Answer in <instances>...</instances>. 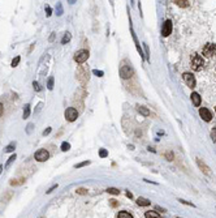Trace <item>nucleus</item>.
<instances>
[{
	"mask_svg": "<svg viewBox=\"0 0 216 218\" xmlns=\"http://www.w3.org/2000/svg\"><path fill=\"white\" fill-rule=\"evenodd\" d=\"M190 67H191L193 71H195V72L202 71V68L204 67V60H203V58L199 55V54L194 52L190 56Z\"/></svg>",
	"mask_w": 216,
	"mask_h": 218,
	"instance_id": "f257e3e1",
	"label": "nucleus"
},
{
	"mask_svg": "<svg viewBox=\"0 0 216 218\" xmlns=\"http://www.w3.org/2000/svg\"><path fill=\"white\" fill-rule=\"evenodd\" d=\"M202 54L206 58H214V56H216V45H215V43H207V45L203 47Z\"/></svg>",
	"mask_w": 216,
	"mask_h": 218,
	"instance_id": "f03ea898",
	"label": "nucleus"
},
{
	"mask_svg": "<svg viewBox=\"0 0 216 218\" xmlns=\"http://www.w3.org/2000/svg\"><path fill=\"white\" fill-rule=\"evenodd\" d=\"M87 59H88V51L85 50V48L78 50V51L76 52V55H74V60L78 63V64H84Z\"/></svg>",
	"mask_w": 216,
	"mask_h": 218,
	"instance_id": "7ed1b4c3",
	"label": "nucleus"
},
{
	"mask_svg": "<svg viewBox=\"0 0 216 218\" xmlns=\"http://www.w3.org/2000/svg\"><path fill=\"white\" fill-rule=\"evenodd\" d=\"M64 116L68 122H74L77 118H78V112H77V110L74 107H69L66 108L65 112H64Z\"/></svg>",
	"mask_w": 216,
	"mask_h": 218,
	"instance_id": "20e7f679",
	"label": "nucleus"
},
{
	"mask_svg": "<svg viewBox=\"0 0 216 218\" xmlns=\"http://www.w3.org/2000/svg\"><path fill=\"white\" fill-rule=\"evenodd\" d=\"M133 73H134V71H133V68L130 67V65H123V67L120 68V76L121 79H130Z\"/></svg>",
	"mask_w": 216,
	"mask_h": 218,
	"instance_id": "39448f33",
	"label": "nucleus"
},
{
	"mask_svg": "<svg viewBox=\"0 0 216 218\" xmlns=\"http://www.w3.org/2000/svg\"><path fill=\"white\" fill-rule=\"evenodd\" d=\"M182 79H184V81H185V84L189 86V88H195V84H197V81H195V77L193 76L191 73H189V72H185L184 75H182Z\"/></svg>",
	"mask_w": 216,
	"mask_h": 218,
	"instance_id": "423d86ee",
	"label": "nucleus"
},
{
	"mask_svg": "<svg viewBox=\"0 0 216 218\" xmlns=\"http://www.w3.org/2000/svg\"><path fill=\"white\" fill-rule=\"evenodd\" d=\"M34 157H35V159L38 162H44V161H47L49 158V154H48V151L46 149H39L38 151H35Z\"/></svg>",
	"mask_w": 216,
	"mask_h": 218,
	"instance_id": "0eeeda50",
	"label": "nucleus"
},
{
	"mask_svg": "<svg viewBox=\"0 0 216 218\" xmlns=\"http://www.w3.org/2000/svg\"><path fill=\"white\" fill-rule=\"evenodd\" d=\"M199 115H201V118L203 119L204 122H211V119H212L211 111H210L208 108H206V107H202L201 110H199Z\"/></svg>",
	"mask_w": 216,
	"mask_h": 218,
	"instance_id": "6e6552de",
	"label": "nucleus"
},
{
	"mask_svg": "<svg viewBox=\"0 0 216 218\" xmlns=\"http://www.w3.org/2000/svg\"><path fill=\"white\" fill-rule=\"evenodd\" d=\"M171 33H172V21L167 20L163 24V28H162V34L163 37H168Z\"/></svg>",
	"mask_w": 216,
	"mask_h": 218,
	"instance_id": "1a4fd4ad",
	"label": "nucleus"
},
{
	"mask_svg": "<svg viewBox=\"0 0 216 218\" xmlns=\"http://www.w3.org/2000/svg\"><path fill=\"white\" fill-rule=\"evenodd\" d=\"M197 163H198L199 168H201V170H202L204 174H206V175H210V167L206 165V163H204L203 161H201L199 158H197Z\"/></svg>",
	"mask_w": 216,
	"mask_h": 218,
	"instance_id": "9d476101",
	"label": "nucleus"
},
{
	"mask_svg": "<svg viewBox=\"0 0 216 218\" xmlns=\"http://www.w3.org/2000/svg\"><path fill=\"white\" fill-rule=\"evenodd\" d=\"M132 35H133V39H134V42H135V46H137V50H138V52H139V55H141V58L145 60V55H143V52H142V48H141V45H139V42H138V39H137V35H135V33H134V30L132 29Z\"/></svg>",
	"mask_w": 216,
	"mask_h": 218,
	"instance_id": "9b49d317",
	"label": "nucleus"
},
{
	"mask_svg": "<svg viewBox=\"0 0 216 218\" xmlns=\"http://www.w3.org/2000/svg\"><path fill=\"white\" fill-rule=\"evenodd\" d=\"M137 111L141 114V115H143V116H148L150 115V110H148L147 107H145V106H139L138 105L137 106Z\"/></svg>",
	"mask_w": 216,
	"mask_h": 218,
	"instance_id": "f8f14e48",
	"label": "nucleus"
},
{
	"mask_svg": "<svg viewBox=\"0 0 216 218\" xmlns=\"http://www.w3.org/2000/svg\"><path fill=\"white\" fill-rule=\"evenodd\" d=\"M191 101L193 103H194V106H199L201 105V95H199L198 93H191Z\"/></svg>",
	"mask_w": 216,
	"mask_h": 218,
	"instance_id": "ddd939ff",
	"label": "nucleus"
},
{
	"mask_svg": "<svg viewBox=\"0 0 216 218\" xmlns=\"http://www.w3.org/2000/svg\"><path fill=\"white\" fill-rule=\"evenodd\" d=\"M150 203H151V201L145 199V197H138V200H137V204L139 205V206H148V205H150Z\"/></svg>",
	"mask_w": 216,
	"mask_h": 218,
	"instance_id": "4468645a",
	"label": "nucleus"
},
{
	"mask_svg": "<svg viewBox=\"0 0 216 218\" xmlns=\"http://www.w3.org/2000/svg\"><path fill=\"white\" fill-rule=\"evenodd\" d=\"M16 158H17V155H16V154H12V155H10V157L8 158V161H7V163H5V166H4V167H5V168H9V166L16 161Z\"/></svg>",
	"mask_w": 216,
	"mask_h": 218,
	"instance_id": "2eb2a0df",
	"label": "nucleus"
},
{
	"mask_svg": "<svg viewBox=\"0 0 216 218\" xmlns=\"http://www.w3.org/2000/svg\"><path fill=\"white\" fill-rule=\"evenodd\" d=\"M30 115V105L27 103V105H25V108H24V114H22V118L24 119H27Z\"/></svg>",
	"mask_w": 216,
	"mask_h": 218,
	"instance_id": "dca6fc26",
	"label": "nucleus"
},
{
	"mask_svg": "<svg viewBox=\"0 0 216 218\" xmlns=\"http://www.w3.org/2000/svg\"><path fill=\"white\" fill-rule=\"evenodd\" d=\"M145 217L146 218H162L156 212H146L145 213Z\"/></svg>",
	"mask_w": 216,
	"mask_h": 218,
	"instance_id": "f3484780",
	"label": "nucleus"
},
{
	"mask_svg": "<svg viewBox=\"0 0 216 218\" xmlns=\"http://www.w3.org/2000/svg\"><path fill=\"white\" fill-rule=\"evenodd\" d=\"M116 218H133V216L129 212H120V213L116 216Z\"/></svg>",
	"mask_w": 216,
	"mask_h": 218,
	"instance_id": "a211bd4d",
	"label": "nucleus"
},
{
	"mask_svg": "<svg viewBox=\"0 0 216 218\" xmlns=\"http://www.w3.org/2000/svg\"><path fill=\"white\" fill-rule=\"evenodd\" d=\"M14 148H16V143H10L9 145L5 146L4 151H5V153H10V151H13V150H14Z\"/></svg>",
	"mask_w": 216,
	"mask_h": 218,
	"instance_id": "6ab92c4d",
	"label": "nucleus"
},
{
	"mask_svg": "<svg viewBox=\"0 0 216 218\" xmlns=\"http://www.w3.org/2000/svg\"><path fill=\"white\" fill-rule=\"evenodd\" d=\"M72 39V35H70V33H65L64 34V37H63V39H61V43L63 45H66L69 41Z\"/></svg>",
	"mask_w": 216,
	"mask_h": 218,
	"instance_id": "aec40b11",
	"label": "nucleus"
},
{
	"mask_svg": "<svg viewBox=\"0 0 216 218\" xmlns=\"http://www.w3.org/2000/svg\"><path fill=\"white\" fill-rule=\"evenodd\" d=\"M175 3L179 5V7H184V8L189 7V2H186V0H176Z\"/></svg>",
	"mask_w": 216,
	"mask_h": 218,
	"instance_id": "412c9836",
	"label": "nucleus"
},
{
	"mask_svg": "<svg viewBox=\"0 0 216 218\" xmlns=\"http://www.w3.org/2000/svg\"><path fill=\"white\" fill-rule=\"evenodd\" d=\"M87 165H90V161H84V162H81V163H77V165H74V167L76 168H81V167L87 166Z\"/></svg>",
	"mask_w": 216,
	"mask_h": 218,
	"instance_id": "4be33fe9",
	"label": "nucleus"
},
{
	"mask_svg": "<svg viewBox=\"0 0 216 218\" xmlns=\"http://www.w3.org/2000/svg\"><path fill=\"white\" fill-rule=\"evenodd\" d=\"M107 192L111 193V195H119L120 191L117 188H112V187H111V188H107Z\"/></svg>",
	"mask_w": 216,
	"mask_h": 218,
	"instance_id": "5701e85b",
	"label": "nucleus"
},
{
	"mask_svg": "<svg viewBox=\"0 0 216 218\" xmlns=\"http://www.w3.org/2000/svg\"><path fill=\"white\" fill-rule=\"evenodd\" d=\"M70 149V144L69 143H65V141H64V143L61 144V150L63 151H68Z\"/></svg>",
	"mask_w": 216,
	"mask_h": 218,
	"instance_id": "b1692460",
	"label": "nucleus"
},
{
	"mask_svg": "<svg viewBox=\"0 0 216 218\" xmlns=\"http://www.w3.org/2000/svg\"><path fill=\"white\" fill-rule=\"evenodd\" d=\"M47 88L49 90H52L53 89V77H49L48 81H47Z\"/></svg>",
	"mask_w": 216,
	"mask_h": 218,
	"instance_id": "393cba45",
	"label": "nucleus"
},
{
	"mask_svg": "<svg viewBox=\"0 0 216 218\" xmlns=\"http://www.w3.org/2000/svg\"><path fill=\"white\" fill-rule=\"evenodd\" d=\"M20 60H21V58H20V56H16V58L13 59V60H12V64H10V65H12L13 68H14V67H17L18 63H20Z\"/></svg>",
	"mask_w": 216,
	"mask_h": 218,
	"instance_id": "a878e982",
	"label": "nucleus"
},
{
	"mask_svg": "<svg viewBox=\"0 0 216 218\" xmlns=\"http://www.w3.org/2000/svg\"><path fill=\"white\" fill-rule=\"evenodd\" d=\"M99 155H100L102 158H104V157L108 155V151L106 149H100V150H99Z\"/></svg>",
	"mask_w": 216,
	"mask_h": 218,
	"instance_id": "bb28decb",
	"label": "nucleus"
},
{
	"mask_svg": "<svg viewBox=\"0 0 216 218\" xmlns=\"http://www.w3.org/2000/svg\"><path fill=\"white\" fill-rule=\"evenodd\" d=\"M92 73L95 75V76H98V77H102V76L104 75L103 71H98V69H94V71H92Z\"/></svg>",
	"mask_w": 216,
	"mask_h": 218,
	"instance_id": "cd10ccee",
	"label": "nucleus"
},
{
	"mask_svg": "<svg viewBox=\"0 0 216 218\" xmlns=\"http://www.w3.org/2000/svg\"><path fill=\"white\" fill-rule=\"evenodd\" d=\"M211 139H212L214 143H216V127L212 128V131H211Z\"/></svg>",
	"mask_w": 216,
	"mask_h": 218,
	"instance_id": "c85d7f7f",
	"label": "nucleus"
},
{
	"mask_svg": "<svg viewBox=\"0 0 216 218\" xmlns=\"http://www.w3.org/2000/svg\"><path fill=\"white\" fill-rule=\"evenodd\" d=\"M33 86H34V90H35V91H41V90H42V88L39 86V84H38L37 81H34V83H33Z\"/></svg>",
	"mask_w": 216,
	"mask_h": 218,
	"instance_id": "c756f323",
	"label": "nucleus"
},
{
	"mask_svg": "<svg viewBox=\"0 0 216 218\" xmlns=\"http://www.w3.org/2000/svg\"><path fill=\"white\" fill-rule=\"evenodd\" d=\"M33 127H34V124H33V123H29V124H27L26 132H27V133H31V132H33Z\"/></svg>",
	"mask_w": 216,
	"mask_h": 218,
	"instance_id": "7c9ffc66",
	"label": "nucleus"
},
{
	"mask_svg": "<svg viewBox=\"0 0 216 218\" xmlns=\"http://www.w3.org/2000/svg\"><path fill=\"white\" fill-rule=\"evenodd\" d=\"M63 14V7H61V3H57V16H61Z\"/></svg>",
	"mask_w": 216,
	"mask_h": 218,
	"instance_id": "2f4dec72",
	"label": "nucleus"
},
{
	"mask_svg": "<svg viewBox=\"0 0 216 218\" xmlns=\"http://www.w3.org/2000/svg\"><path fill=\"white\" fill-rule=\"evenodd\" d=\"M143 45H145V43H143ZM145 51H146V60H148L150 62V51H148V47H147V45H145Z\"/></svg>",
	"mask_w": 216,
	"mask_h": 218,
	"instance_id": "473e14b6",
	"label": "nucleus"
},
{
	"mask_svg": "<svg viewBox=\"0 0 216 218\" xmlns=\"http://www.w3.org/2000/svg\"><path fill=\"white\" fill-rule=\"evenodd\" d=\"M77 193H80V195H86V193H87V189H85V188H78V189H77Z\"/></svg>",
	"mask_w": 216,
	"mask_h": 218,
	"instance_id": "72a5a7b5",
	"label": "nucleus"
},
{
	"mask_svg": "<svg viewBox=\"0 0 216 218\" xmlns=\"http://www.w3.org/2000/svg\"><path fill=\"white\" fill-rule=\"evenodd\" d=\"M46 12H47V16H48V17L52 14V9H51V7H49V5H46Z\"/></svg>",
	"mask_w": 216,
	"mask_h": 218,
	"instance_id": "f704fd0d",
	"label": "nucleus"
},
{
	"mask_svg": "<svg viewBox=\"0 0 216 218\" xmlns=\"http://www.w3.org/2000/svg\"><path fill=\"white\" fill-rule=\"evenodd\" d=\"M51 131H52V128H47L46 131H43V136H47V135H49V133H51Z\"/></svg>",
	"mask_w": 216,
	"mask_h": 218,
	"instance_id": "c9c22d12",
	"label": "nucleus"
},
{
	"mask_svg": "<svg viewBox=\"0 0 216 218\" xmlns=\"http://www.w3.org/2000/svg\"><path fill=\"white\" fill-rule=\"evenodd\" d=\"M181 204H185V205H189V206H194V204H191V203H187V201H185V200H179Z\"/></svg>",
	"mask_w": 216,
	"mask_h": 218,
	"instance_id": "e433bc0d",
	"label": "nucleus"
},
{
	"mask_svg": "<svg viewBox=\"0 0 216 218\" xmlns=\"http://www.w3.org/2000/svg\"><path fill=\"white\" fill-rule=\"evenodd\" d=\"M55 188H57V184H53V186H52L51 188H49V189L47 191V193H51V192H52V191H53Z\"/></svg>",
	"mask_w": 216,
	"mask_h": 218,
	"instance_id": "4c0bfd02",
	"label": "nucleus"
},
{
	"mask_svg": "<svg viewBox=\"0 0 216 218\" xmlns=\"http://www.w3.org/2000/svg\"><path fill=\"white\" fill-rule=\"evenodd\" d=\"M155 209H156V210H160V212H165V209H163V208H160V206L158 205L156 206V208H155Z\"/></svg>",
	"mask_w": 216,
	"mask_h": 218,
	"instance_id": "58836bf2",
	"label": "nucleus"
},
{
	"mask_svg": "<svg viewBox=\"0 0 216 218\" xmlns=\"http://www.w3.org/2000/svg\"><path fill=\"white\" fill-rule=\"evenodd\" d=\"M3 110H4V108H3V105L0 103V116H2V114H3Z\"/></svg>",
	"mask_w": 216,
	"mask_h": 218,
	"instance_id": "ea45409f",
	"label": "nucleus"
},
{
	"mask_svg": "<svg viewBox=\"0 0 216 218\" xmlns=\"http://www.w3.org/2000/svg\"><path fill=\"white\" fill-rule=\"evenodd\" d=\"M111 205H112V206H116L117 204H116V201H115V200H111Z\"/></svg>",
	"mask_w": 216,
	"mask_h": 218,
	"instance_id": "a19ab883",
	"label": "nucleus"
},
{
	"mask_svg": "<svg viewBox=\"0 0 216 218\" xmlns=\"http://www.w3.org/2000/svg\"><path fill=\"white\" fill-rule=\"evenodd\" d=\"M126 196H128V197H129V199H132V197H133V195H132V193L129 192V191H128V192H126Z\"/></svg>",
	"mask_w": 216,
	"mask_h": 218,
	"instance_id": "79ce46f5",
	"label": "nucleus"
},
{
	"mask_svg": "<svg viewBox=\"0 0 216 218\" xmlns=\"http://www.w3.org/2000/svg\"><path fill=\"white\" fill-rule=\"evenodd\" d=\"M53 38H55V33H52V35H51V38H49V41H53Z\"/></svg>",
	"mask_w": 216,
	"mask_h": 218,
	"instance_id": "37998d69",
	"label": "nucleus"
},
{
	"mask_svg": "<svg viewBox=\"0 0 216 218\" xmlns=\"http://www.w3.org/2000/svg\"><path fill=\"white\" fill-rule=\"evenodd\" d=\"M2 171H3V166L0 165V174H2Z\"/></svg>",
	"mask_w": 216,
	"mask_h": 218,
	"instance_id": "c03bdc74",
	"label": "nucleus"
},
{
	"mask_svg": "<svg viewBox=\"0 0 216 218\" xmlns=\"http://www.w3.org/2000/svg\"><path fill=\"white\" fill-rule=\"evenodd\" d=\"M215 75H216V69H215Z\"/></svg>",
	"mask_w": 216,
	"mask_h": 218,
	"instance_id": "a18cd8bd",
	"label": "nucleus"
},
{
	"mask_svg": "<svg viewBox=\"0 0 216 218\" xmlns=\"http://www.w3.org/2000/svg\"><path fill=\"white\" fill-rule=\"evenodd\" d=\"M215 111H216V107H215Z\"/></svg>",
	"mask_w": 216,
	"mask_h": 218,
	"instance_id": "49530a36",
	"label": "nucleus"
}]
</instances>
